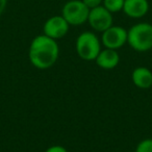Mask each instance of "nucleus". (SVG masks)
<instances>
[{
    "mask_svg": "<svg viewBox=\"0 0 152 152\" xmlns=\"http://www.w3.org/2000/svg\"><path fill=\"white\" fill-rule=\"evenodd\" d=\"M76 51L85 61H95L101 51L99 39L91 31L83 32L76 40Z\"/></svg>",
    "mask_w": 152,
    "mask_h": 152,
    "instance_id": "nucleus-3",
    "label": "nucleus"
},
{
    "mask_svg": "<svg viewBox=\"0 0 152 152\" xmlns=\"http://www.w3.org/2000/svg\"><path fill=\"white\" fill-rule=\"evenodd\" d=\"M59 48L56 40L45 34L38 36L31 41L29 47V61L32 66L41 70L48 69L56 63Z\"/></svg>",
    "mask_w": 152,
    "mask_h": 152,
    "instance_id": "nucleus-1",
    "label": "nucleus"
},
{
    "mask_svg": "<svg viewBox=\"0 0 152 152\" xmlns=\"http://www.w3.org/2000/svg\"><path fill=\"white\" fill-rule=\"evenodd\" d=\"M46 152H68V151L65 147H63V146L54 145V146L49 147L48 149L46 150Z\"/></svg>",
    "mask_w": 152,
    "mask_h": 152,
    "instance_id": "nucleus-14",
    "label": "nucleus"
},
{
    "mask_svg": "<svg viewBox=\"0 0 152 152\" xmlns=\"http://www.w3.org/2000/svg\"><path fill=\"white\" fill-rule=\"evenodd\" d=\"M95 61L96 64L100 68L105 70H110L118 66L119 61H120V56H119L118 52L116 50L106 48L104 50L100 51Z\"/></svg>",
    "mask_w": 152,
    "mask_h": 152,
    "instance_id": "nucleus-9",
    "label": "nucleus"
},
{
    "mask_svg": "<svg viewBox=\"0 0 152 152\" xmlns=\"http://www.w3.org/2000/svg\"><path fill=\"white\" fill-rule=\"evenodd\" d=\"M90 9L83 2V0H70L64 5L61 16L69 25L78 26L88 22Z\"/></svg>",
    "mask_w": 152,
    "mask_h": 152,
    "instance_id": "nucleus-4",
    "label": "nucleus"
},
{
    "mask_svg": "<svg viewBox=\"0 0 152 152\" xmlns=\"http://www.w3.org/2000/svg\"><path fill=\"white\" fill-rule=\"evenodd\" d=\"M125 0H103L102 5L105 7L110 13H118L120 11H123Z\"/></svg>",
    "mask_w": 152,
    "mask_h": 152,
    "instance_id": "nucleus-11",
    "label": "nucleus"
},
{
    "mask_svg": "<svg viewBox=\"0 0 152 152\" xmlns=\"http://www.w3.org/2000/svg\"><path fill=\"white\" fill-rule=\"evenodd\" d=\"M149 11L148 0H125L123 12L130 18L139 19L146 15Z\"/></svg>",
    "mask_w": 152,
    "mask_h": 152,
    "instance_id": "nucleus-8",
    "label": "nucleus"
},
{
    "mask_svg": "<svg viewBox=\"0 0 152 152\" xmlns=\"http://www.w3.org/2000/svg\"><path fill=\"white\" fill-rule=\"evenodd\" d=\"M7 0H0V16L2 15L3 12H4L5 7H7Z\"/></svg>",
    "mask_w": 152,
    "mask_h": 152,
    "instance_id": "nucleus-15",
    "label": "nucleus"
},
{
    "mask_svg": "<svg viewBox=\"0 0 152 152\" xmlns=\"http://www.w3.org/2000/svg\"><path fill=\"white\" fill-rule=\"evenodd\" d=\"M127 43L135 51L145 52L152 49V25L137 23L127 30Z\"/></svg>",
    "mask_w": 152,
    "mask_h": 152,
    "instance_id": "nucleus-2",
    "label": "nucleus"
},
{
    "mask_svg": "<svg viewBox=\"0 0 152 152\" xmlns=\"http://www.w3.org/2000/svg\"><path fill=\"white\" fill-rule=\"evenodd\" d=\"M135 152H152V139H146L140 142Z\"/></svg>",
    "mask_w": 152,
    "mask_h": 152,
    "instance_id": "nucleus-12",
    "label": "nucleus"
},
{
    "mask_svg": "<svg viewBox=\"0 0 152 152\" xmlns=\"http://www.w3.org/2000/svg\"><path fill=\"white\" fill-rule=\"evenodd\" d=\"M131 79L139 89H149L152 87V72L146 67H137L131 74Z\"/></svg>",
    "mask_w": 152,
    "mask_h": 152,
    "instance_id": "nucleus-10",
    "label": "nucleus"
},
{
    "mask_svg": "<svg viewBox=\"0 0 152 152\" xmlns=\"http://www.w3.org/2000/svg\"><path fill=\"white\" fill-rule=\"evenodd\" d=\"M69 23L63 16H53L49 18L44 24V34L53 40L61 39L69 31Z\"/></svg>",
    "mask_w": 152,
    "mask_h": 152,
    "instance_id": "nucleus-7",
    "label": "nucleus"
},
{
    "mask_svg": "<svg viewBox=\"0 0 152 152\" xmlns=\"http://www.w3.org/2000/svg\"><path fill=\"white\" fill-rule=\"evenodd\" d=\"M83 2L91 10V9H94V7H99V5H102L103 0H83Z\"/></svg>",
    "mask_w": 152,
    "mask_h": 152,
    "instance_id": "nucleus-13",
    "label": "nucleus"
},
{
    "mask_svg": "<svg viewBox=\"0 0 152 152\" xmlns=\"http://www.w3.org/2000/svg\"><path fill=\"white\" fill-rule=\"evenodd\" d=\"M102 44L107 49H117L123 47L127 42V30L121 26H110L102 32Z\"/></svg>",
    "mask_w": 152,
    "mask_h": 152,
    "instance_id": "nucleus-6",
    "label": "nucleus"
},
{
    "mask_svg": "<svg viewBox=\"0 0 152 152\" xmlns=\"http://www.w3.org/2000/svg\"><path fill=\"white\" fill-rule=\"evenodd\" d=\"M88 22L94 30L103 32L113 26V15L103 5H99L90 10Z\"/></svg>",
    "mask_w": 152,
    "mask_h": 152,
    "instance_id": "nucleus-5",
    "label": "nucleus"
}]
</instances>
